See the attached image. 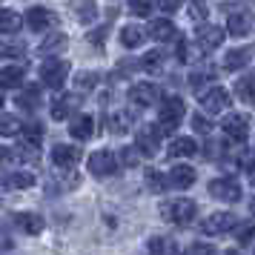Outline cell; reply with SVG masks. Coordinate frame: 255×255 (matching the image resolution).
Returning <instances> with one entry per match:
<instances>
[{"label": "cell", "instance_id": "1", "mask_svg": "<svg viewBox=\"0 0 255 255\" xmlns=\"http://www.w3.org/2000/svg\"><path fill=\"white\" fill-rule=\"evenodd\" d=\"M161 215L169 224H178V227H184L189 221L198 215V204L195 201H189V198H178V201H166L161 207Z\"/></svg>", "mask_w": 255, "mask_h": 255}, {"label": "cell", "instance_id": "2", "mask_svg": "<svg viewBox=\"0 0 255 255\" xmlns=\"http://www.w3.org/2000/svg\"><path fill=\"white\" fill-rule=\"evenodd\" d=\"M184 121V101L181 98H166L161 104V118H158V132L161 135H169L178 129V124Z\"/></svg>", "mask_w": 255, "mask_h": 255}, {"label": "cell", "instance_id": "3", "mask_svg": "<svg viewBox=\"0 0 255 255\" xmlns=\"http://www.w3.org/2000/svg\"><path fill=\"white\" fill-rule=\"evenodd\" d=\"M198 104L204 106L209 115H215V112H224V109L232 104V95L227 92L224 86H212L209 92H201V95H198Z\"/></svg>", "mask_w": 255, "mask_h": 255}, {"label": "cell", "instance_id": "4", "mask_svg": "<svg viewBox=\"0 0 255 255\" xmlns=\"http://www.w3.org/2000/svg\"><path fill=\"white\" fill-rule=\"evenodd\" d=\"M40 78H43V83H46L49 89H60L66 83V78H69V63L49 58L43 63V69H40Z\"/></svg>", "mask_w": 255, "mask_h": 255}, {"label": "cell", "instance_id": "5", "mask_svg": "<svg viewBox=\"0 0 255 255\" xmlns=\"http://www.w3.org/2000/svg\"><path fill=\"white\" fill-rule=\"evenodd\" d=\"M207 189H209V195L212 198L227 201V204H232V201L241 198V186H238V181H232V178H212Z\"/></svg>", "mask_w": 255, "mask_h": 255}, {"label": "cell", "instance_id": "6", "mask_svg": "<svg viewBox=\"0 0 255 255\" xmlns=\"http://www.w3.org/2000/svg\"><path fill=\"white\" fill-rule=\"evenodd\" d=\"M221 129H224V135L230 140H238V143H241V140L250 135V115H247V112H235V115L224 118Z\"/></svg>", "mask_w": 255, "mask_h": 255}, {"label": "cell", "instance_id": "7", "mask_svg": "<svg viewBox=\"0 0 255 255\" xmlns=\"http://www.w3.org/2000/svg\"><path fill=\"white\" fill-rule=\"evenodd\" d=\"M115 169H118V158L109 149H101V152H95V155H89V172L95 178H109Z\"/></svg>", "mask_w": 255, "mask_h": 255}, {"label": "cell", "instance_id": "8", "mask_svg": "<svg viewBox=\"0 0 255 255\" xmlns=\"http://www.w3.org/2000/svg\"><path fill=\"white\" fill-rule=\"evenodd\" d=\"M204 235H212V238H218V235H227V232L235 230V215L232 212H215V215H209L204 221Z\"/></svg>", "mask_w": 255, "mask_h": 255}, {"label": "cell", "instance_id": "9", "mask_svg": "<svg viewBox=\"0 0 255 255\" xmlns=\"http://www.w3.org/2000/svg\"><path fill=\"white\" fill-rule=\"evenodd\" d=\"M158 98H161V89H158L155 83H135V86L129 89V101H132V106H140V109L158 104Z\"/></svg>", "mask_w": 255, "mask_h": 255}, {"label": "cell", "instance_id": "10", "mask_svg": "<svg viewBox=\"0 0 255 255\" xmlns=\"http://www.w3.org/2000/svg\"><path fill=\"white\" fill-rule=\"evenodd\" d=\"M81 106V95H72V92H63L52 101V118L55 121H66V118Z\"/></svg>", "mask_w": 255, "mask_h": 255}, {"label": "cell", "instance_id": "11", "mask_svg": "<svg viewBox=\"0 0 255 255\" xmlns=\"http://www.w3.org/2000/svg\"><path fill=\"white\" fill-rule=\"evenodd\" d=\"M158 146H161V135H158L155 127H143L138 135H135V149H138L140 155H155Z\"/></svg>", "mask_w": 255, "mask_h": 255}, {"label": "cell", "instance_id": "12", "mask_svg": "<svg viewBox=\"0 0 255 255\" xmlns=\"http://www.w3.org/2000/svg\"><path fill=\"white\" fill-rule=\"evenodd\" d=\"M49 158H52V163H58L63 169H72L78 163V158H81V152L75 149L72 143H55L52 152H49Z\"/></svg>", "mask_w": 255, "mask_h": 255}, {"label": "cell", "instance_id": "13", "mask_svg": "<svg viewBox=\"0 0 255 255\" xmlns=\"http://www.w3.org/2000/svg\"><path fill=\"white\" fill-rule=\"evenodd\" d=\"M166 181H169L175 189H189V186L198 181V172L192 169V166H186V163H178L172 172H169V178H166Z\"/></svg>", "mask_w": 255, "mask_h": 255}, {"label": "cell", "instance_id": "14", "mask_svg": "<svg viewBox=\"0 0 255 255\" xmlns=\"http://www.w3.org/2000/svg\"><path fill=\"white\" fill-rule=\"evenodd\" d=\"M52 23H55V12H49L43 6H35V9L26 12V26L35 29V32H43V29H49Z\"/></svg>", "mask_w": 255, "mask_h": 255}, {"label": "cell", "instance_id": "15", "mask_svg": "<svg viewBox=\"0 0 255 255\" xmlns=\"http://www.w3.org/2000/svg\"><path fill=\"white\" fill-rule=\"evenodd\" d=\"M195 40H198V46L201 49H218L221 46V40H224V29L221 26H201L198 29V35H195Z\"/></svg>", "mask_w": 255, "mask_h": 255}, {"label": "cell", "instance_id": "16", "mask_svg": "<svg viewBox=\"0 0 255 255\" xmlns=\"http://www.w3.org/2000/svg\"><path fill=\"white\" fill-rule=\"evenodd\" d=\"M69 135H72L75 140L92 138V135H95V121H92V115H78V118H72Z\"/></svg>", "mask_w": 255, "mask_h": 255}, {"label": "cell", "instance_id": "17", "mask_svg": "<svg viewBox=\"0 0 255 255\" xmlns=\"http://www.w3.org/2000/svg\"><path fill=\"white\" fill-rule=\"evenodd\" d=\"M250 29H253V17L247 12H232L230 20H227V32H230L232 37H244L250 35Z\"/></svg>", "mask_w": 255, "mask_h": 255}, {"label": "cell", "instance_id": "18", "mask_svg": "<svg viewBox=\"0 0 255 255\" xmlns=\"http://www.w3.org/2000/svg\"><path fill=\"white\" fill-rule=\"evenodd\" d=\"M198 152V143L189 135H184V138H175L172 143H169V149H166V155L169 158H192Z\"/></svg>", "mask_w": 255, "mask_h": 255}, {"label": "cell", "instance_id": "19", "mask_svg": "<svg viewBox=\"0 0 255 255\" xmlns=\"http://www.w3.org/2000/svg\"><path fill=\"white\" fill-rule=\"evenodd\" d=\"M26 78L23 66H0V89H17Z\"/></svg>", "mask_w": 255, "mask_h": 255}, {"label": "cell", "instance_id": "20", "mask_svg": "<svg viewBox=\"0 0 255 255\" xmlns=\"http://www.w3.org/2000/svg\"><path fill=\"white\" fill-rule=\"evenodd\" d=\"M14 224L23 232H29V235H40V230H43V218L35 215V212H17L14 215Z\"/></svg>", "mask_w": 255, "mask_h": 255}, {"label": "cell", "instance_id": "21", "mask_svg": "<svg viewBox=\"0 0 255 255\" xmlns=\"http://www.w3.org/2000/svg\"><path fill=\"white\" fill-rule=\"evenodd\" d=\"M0 186L3 189H29V186H35V175L32 172H12L0 181Z\"/></svg>", "mask_w": 255, "mask_h": 255}, {"label": "cell", "instance_id": "22", "mask_svg": "<svg viewBox=\"0 0 255 255\" xmlns=\"http://www.w3.org/2000/svg\"><path fill=\"white\" fill-rule=\"evenodd\" d=\"M20 26H23V17L14 9H0V32L14 35V32H20Z\"/></svg>", "mask_w": 255, "mask_h": 255}, {"label": "cell", "instance_id": "23", "mask_svg": "<svg viewBox=\"0 0 255 255\" xmlns=\"http://www.w3.org/2000/svg\"><path fill=\"white\" fill-rule=\"evenodd\" d=\"M66 43H69V37L66 35H49L46 40H43V43H40V49H37V52H40V55H49V58H52V55H58V52H63V49H66Z\"/></svg>", "mask_w": 255, "mask_h": 255}, {"label": "cell", "instance_id": "24", "mask_svg": "<svg viewBox=\"0 0 255 255\" xmlns=\"http://www.w3.org/2000/svg\"><path fill=\"white\" fill-rule=\"evenodd\" d=\"M247 63H250V49H232V52H227V58H224V66L230 72L244 69Z\"/></svg>", "mask_w": 255, "mask_h": 255}, {"label": "cell", "instance_id": "25", "mask_svg": "<svg viewBox=\"0 0 255 255\" xmlns=\"http://www.w3.org/2000/svg\"><path fill=\"white\" fill-rule=\"evenodd\" d=\"M143 29H140V26H124V29H121V43H124V46L127 49H138L140 43H143Z\"/></svg>", "mask_w": 255, "mask_h": 255}, {"label": "cell", "instance_id": "26", "mask_svg": "<svg viewBox=\"0 0 255 255\" xmlns=\"http://www.w3.org/2000/svg\"><path fill=\"white\" fill-rule=\"evenodd\" d=\"M149 35L155 37V40H161V43L172 40V37H175V26H172V20H152Z\"/></svg>", "mask_w": 255, "mask_h": 255}, {"label": "cell", "instance_id": "27", "mask_svg": "<svg viewBox=\"0 0 255 255\" xmlns=\"http://www.w3.org/2000/svg\"><path fill=\"white\" fill-rule=\"evenodd\" d=\"M235 95L247 104H255V75H244L241 81L235 83Z\"/></svg>", "mask_w": 255, "mask_h": 255}, {"label": "cell", "instance_id": "28", "mask_svg": "<svg viewBox=\"0 0 255 255\" xmlns=\"http://www.w3.org/2000/svg\"><path fill=\"white\" fill-rule=\"evenodd\" d=\"M37 104H40V89L37 86H26V92L17 95V106L26 109V112H35Z\"/></svg>", "mask_w": 255, "mask_h": 255}, {"label": "cell", "instance_id": "29", "mask_svg": "<svg viewBox=\"0 0 255 255\" xmlns=\"http://www.w3.org/2000/svg\"><path fill=\"white\" fill-rule=\"evenodd\" d=\"M140 69H146V72H161L163 69V52L161 49H152V52H146L143 58H140Z\"/></svg>", "mask_w": 255, "mask_h": 255}, {"label": "cell", "instance_id": "30", "mask_svg": "<svg viewBox=\"0 0 255 255\" xmlns=\"http://www.w3.org/2000/svg\"><path fill=\"white\" fill-rule=\"evenodd\" d=\"M129 124H132V121H129L127 112H109V132H112V135H124L129 129Z\"/></svg>", "mask_w": 255, "mask_h": 255}, {"label": "cell", "instance_id": "31", "mask_svg": "<svg viewBox=\"0 0 255 255\" xmlns=\"http://www.w3.org/2000/svg\"><path fill=\"white\" fill-rule=\"evenodd\" d=\"M98 72H78L75 75V89H81V92H89V89H95L98 86Z\"/></svg>", "mask_w": 255, "mask_h": 255}, {"label": "cell", "instance_id": "32", "mask_svg": "<svg viewBox=\"0 0 255 255\" xmlns=\"http://www.w3.org/2000/svg\"><path fill=\"white\" fill-rule=\"evenodd\" d=\"M215 78H218V72H215V69H209V66H204V69H198V72H192V75H189V83H192L195 89H201L204 83L215 81Z\"/></svg>", "mask_w": 255, "mask_h": 255}, {"label": "cell", "instance_id": "33", "mask_svg": "<svg viewBox=\"0 0 255 255\" xmlns=\"http://www.w3.org/2000/svg\"><path fill=\"white\" fill-rule=\"evenodd\" d=\"M23 132V124L17 118H0V135L3 138H12V135H20Z\"/></svg>", "mask_w": 255, "mask_h": 255}, {"label": "cell", "instance_id": "34", "mask_svg": "<svg viewBox=\"0 0 255 255\" xmlns=\"http://www.w3.org/2000/svg\"><path fill=\"white\" fill-rule=\"evenodd\" d=\"M20 135H23V143H29V146H40V135H43V129L37 127V124H29V127H23V132H20Z\"/></svg>", "mask_w": 255, "mask_h": 255}, {"label": "cell", "instance_id": "35", "mask_svg": "<svg viewBox=\"0 0 255 255\" xmlns=\"http://www.w3.org/2000/svg\"><path fill=\"white\" fill-rule=\"evenodd\" d=\"M146 186H149L152 192H163V189H166V178H163V172H158V169H146Z\"/></svg>", "mask_w": 255, "mask_h": 255}, {"label": "cell", "instance_id": "36", "mask_svg": "<svg viewBox=\"0 0 255 255\" xmlns=\"http://www.w3.org/2000/svg\"><path fill=\"white\" fill-rule=\"evenodd\" d=\"M129 12L135 14V17H149L152 0H129Z\"/></svg>", "mask_w": 255, "mask_h": 255}, {"label": "cell", "instance_id": "37", "mask_svg": "<svg viewBox=\"0 0 255 255\" xmlns=\"http://www.w3.org/2000/svg\"><path fill=\"white\" fill-rule=\"evenodd\" d=\"M95 14H98V9H95V0L78 3V17H81L83 23H89V20H95Z\"/></svg>", "mask_w": 255, "mask_h": 255}, {"label": "cell", "instance_id": "38", "mask_svg": "<svg viewBox=\"0 0 255 255\" xmlns=\"http://www.w3.org/2000/svg\"><path fill=\"white\" fill-rule=\"evenodd\" d=\"M146 250H149L152 255H166V253H169V241H166V238H161V235H158V238H149Z\"/></svg>", "mask_w": 255, "mask_h": 255}, {"label": "cell", "instance_id": "39", "mask_svg": "<svg viewBox=\"0 0 255 255\" xmlns=\"http://www.w3.org/2000/svg\"><path fill=\"white\" fill-rule=\"evenodd\" d=\"M192 129H195L198 135H209V129H212V121H209V118H204L201 112H195V115H192Z\"/></svg>", "mask_w": 255, "mask_h": 255}, {"label": "cell", "instance_id": "40", "mask_svg": "<svg viewBox=\"0 0 255 255\" xmlns=\"http://www.w3.org/2000/svg\"><path fill=\"white\" fill-rule=\"evenodd\" d=\"M140 158V152L135 149V146H127V149H121V161L118 163H124V166H135Z\"/></svg>", "mask_w": 255, "mask_h": 255}, {"label": "cell", "instance_id": "41", "mask_svg": "<svg viewBox=\"0 0 255 255\" xmlns=\"http://www.w3.org/2000/svg\"><path fill=\"white\" fill-rule=\"evenodd\" d=\"M235 235H238V241L241 244H250L255 235V227L253 224H241V227H235Z\"/></svg>", "mask_w": 255, "mask_h": 255}, {"label": "cell", "instance_id": "42", "mask_svg": "<svg viewBox=\"0 0 255 255\" xmlns=\"http://www.w3.org/2000/svg\"><path fill=\"white\" fill-rule=\"evenodd\" d=\"M158 6H161V12L172 14V12H178V9L184 6V0H158Z\"/></svg>", "mask_w": 255, "mask_h": 255}, {"label": "cell", "instance_id": "43", "mask_svg": "<svg viewBox=\"0 0 255 255\" xmlns=\"http://www.w3.org/2000/svg\"><path fill=\"white\" fill-rule=\"evenodd\" d=\"M186 255H215V250H212V247H207V244H192Z\"/></svg>", "mask_w": 255, "mask_h": 255}, {"label": "cell", "instance_id": "44", "mask_svg": "<svg viewBox=\"0 0 255 255\" xmlns=\"http://www.w3.org/2000/svg\"><path fill=\"white\" fill-rule=\"evenodd\" d=\"M189 12H192L195 20H207V9H204V3H192V6H189Z\"/></svg>", "mask_w": 255, "mask_h": 255}, {"label": "cell", "instance_id": "45", "mask_svg": "<svg viewBox=\"0 0 255 255\" xmlns=\"http://www.w3.org/2000/svg\"><path fill=\"white\" fill-rule=\"evenodd\" d=\"M20 55H26L23 46H3V58H20Z\"/></svg>", "mask_w": 255, "mask_h": 255}, {"label": "cell", "instance_id": "46", "mask_svg": "<svg viewBox=\"0 0 255 255\" xmlns=\"http://www.w3.org/2000/svg\"><path fill=\"white\" fill-rule=\"evenodd\" d=\"M106 32H109V26H101L98 32H92V35H89V43H101V40L106 37Z\"/></svg>", "mask_w": 255, "mask_h": 255}, {"label": "cell", "instance_id": "47", "mask_svg": "<svg viewBox=\"0 0 255 255\" xmlns=\"http://www.w3.org/2000/svg\"><path fill=\"white\" fill-rule=\"evenodd\" d=\"M247 172H250V181L255 186V155H250V161H247Z\"/></svg>", "mask_w": 255, "mask_h": 255}, {"label": "cell", "instance_id": "48", "mask_svg": "<svg viewBox=\"0 0 255 255\" xmlns=\"http://www.w3.org/2000/svg\"><path fill=\"white\" fill-rule=\"evenodd\" d=\"M9 155H12V152L6 149V146H0V161H9Z\"/></svg>", "mask_w": 255, "mask_h": 255}, {"label": "cell", "instance_id": "49", "mask_svg": "<svg viewBox=\"0 0 255 255\" xmlns=\"http://www.w3.org/2000/svg\"><path fill=\"white\" fill-rule=\"evenodd\" d=\"M227 255H241V253H238V250H230V253H227Z\"/></svg>", "mask_w": 255, "mask_h": 255}, {"label": "cell", "instance_id": "50", "mask_svg": "<svg viewBox=\"0 0 255 255\" xmlns=\"http://www.w3.org/2000/svg\"><path fill=\"white\" fill-rule=\"evenodd\" d=\"M0 112H3V92H0Z\"/></svg>", "mask_w": 255, "mask_h": 255}, {"label": "cell", "instance_id": "51", "mask_svg": "<svg viewBox=\"0 0 255 255\" xmlns=\"http://www.w3.org/2000/svg\"><path fill=\"white\" fill-rule=\"evenodd\" d=\"M253 215H255V201H253Z\"/></svg>", "mask_w": 255, "mask_h": 255}, {"label": "cell", "instance_id": "52", "mask_svg": "<svg viewBox=\"0 0 255 255\" xmlns=\"http://www.w3.org/2000/svg\"><path fill=\"white\" fill-rule=\"evenodd\" d=\"M253 255H255V250H253Z\"/></svg>", "mask_w": 255, "mask_h": 255}]
</instances>
